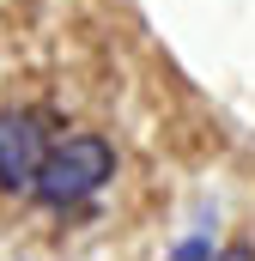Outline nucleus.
Listing matches in <instances>:
<instances>
[{
	"mask_svg": "<svg viewBox=\"0 0 255 261\" xmlns=\"http://www.w3.org/2000/svg\"><path fill=\"white\" fill-rule=\"evenodd\" d=\"M110 176H116V146L104 134H67V140L49 146L43 176H37L31 195L43 200V206H79V200L97 195Z\"/></svg>",
	"mask_w": 255,
	"mask_h": 261,
	"instance_id": "obj_1",
	"label": "nucleus"
},
{
	"mask_svg": "<svg viewBox=\"0 0 255 261\" xmlns=\"http://www.w3.org/2000/svg\"><path fill=\"white\" fill-rule=\"evenodd\" d=\"M43 158H49L43 116H31V110H0V189H6V195L37 189Z\"/></svg>",
	"mask_w": 255,
	"mask_h": 261,
	"instance_id": "obj_2",
	"label": "nucleus"
},
{
	"mask_svg": "<svg viewBox=\"0 0 255 261\" xmlns=\"http://www.w3.org/2000/svg\"><path fill=\"white\" fill-rule=\"evenodd\" d=\"M170 261H219V255H213V237L194 231V237H183V243L170 249Z\"/></svg>",
	"mask_w": 255,
	"mask_h": 261,
	"instance_id": "obj_3",
	"label": "nucleus"
},
{
	"mask_svg": "<svg viewBox=\"0 0 255 261\" xmlns=\"http://www.w3.org/2000/svg\"><path fill=\"white\" fill-rule=\"evenodd\" d=\"M219 261H255V249H249V243H231V249H225Z\"/></svg>",
	"mask_w": 255,
	"mask_h": 261,
	"instance_id": "obj_4",
	"label": "nucleus"
}]
</instances>
